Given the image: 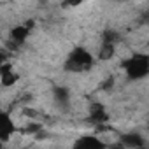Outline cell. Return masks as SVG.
Masks as SVG:
<instances>
[{"label": "cell", "instance_id": "1", "mask_svg": "<svg viewBox=\"0 0 149 149\" xmlns=\"http://www.w3.org/2000/svg\"><path fill=\"white\" fill-rule=\"evenodd\" d=\"M95 65V58L93 54L84 49V47H76L72 49L65 60V70L72 72V74H83V72H88L91 70Z\"/></svg>", "mask_w": 149, "mask_h": 149}, {"label": "cell", "instance_id": "2", "mask_svg": "<svg viewBox=\"0 0 149 149\" xmlns=\"http://www.w3.org/2000/svg\"><path fill=\"white\" fill-rule=\"evenodd\" d=\"M126 77L132 81L146 79L149 74V56L146 53H135L123 63Z\"/></svg>", "mask_w": 149, "mask_h": 149}, {"label": "cell", "instance_id": "3", "mask_svg": "<svg viewBox=\"0 0 149 149\" xmlns=\"http://www.w3.org/2000/svg\"><path fill=\"white\" fill-rule=\"evenodd\" d=\"M18 81H19V76L14 72V68H13V65L9 61H6L4 65H0V83H2V86L11 88Z\"/></svg>", "mask_w": 149, "mask_h": 149}, {"label": "cell", "instance_id": "4", "mask_svg": "<svg viewBox=\"0 0 149 149\" xmlns=\"http://www.w3.org/2000/svg\"><path fill=\"white\" fill-rule=\"evenodd\" d=\"M30 28H32V21H28V23H21V25H16V26H13L11 28V32H9V39L16 44V46H19V44H23L26 39H28V35H30Z\"/></svg>", "mask_w": 149, "mask_h": 149}, {"label": "cell", "instance_id": "5", "mask_svg": "<svg viewBox=\"0 0 149 149\" xmlns=\"http://www.w3.org/2000/svg\"><path fill=\"white\" fill-rule=\"evenodd\" d=\"M90 121L95 123V125H102V123H107L109 121V114H107V109L100 104H93L90 105Z\"/></svg>", "mask_w": 149, "mask_h": 149}, {"label": "cell", "instance_id": "6", "mask_svg": "<svg viewBox=\"0 0 149 149\" xmlns=\"http://www.w3.org/2000/svg\"><path fill=\"white\" fill-rule=\"evenodd\" d=\"M16 132V126H14V123L11 121V118L6 114V112H2L0 111V140H6L7 137H11L13 133Z\"/></svg>", "mask_w": 149, "mask_h": 149}, {"label": "cell", "instance_id": "7", "mask_svg": "<svg viewBox=\"0 0 149 149\" xmlns=\"http://www.w3.org/2000/svg\"><path fill=\"white\" fill-rule=\"evenodd\" d=\"M74 146L76 147H104L105 142L100 140L97 135H83L74 142Z\"/></svg>", "mask_w": 149, "mask_h": 149}, {"label": "cell", "instance_id": "8", "mask_svg": "<svg viewBox=\"0 0 149 149\" xmlns=\"http://www.w3.org/2000/svg\"><path fill=\"white\" fill-rule=\"evenodd\" d=\"M121 146H125V147H144L146 140L139 133H126L121 137Z\"/></svg>", "mask_w": 149, "mask_h": 149}, {"label": "cell", "instance_id": "9", "mask_svg": "<svg viewBox=\"0 0 149 149\" xmlns=\"http://www.w3.org/2000/svg\"><path fill=\"white\" fill-rule=\"evenodd\" d=\"M116 54V42H102L98 49V60L100 61H109Z\"/></svg>", "mask_w": 149, "mask_h": 149}, {"label": "cell", "instance_id": "10", "mask_svg": "<svg viewBox=\"0 0 149 149\" xmlns=\"http://www.w3.org/2000/svg\"><path fill=\"white\" fill-rule=\"evenodd\" d=\"M53 98H54V102L58 105H65L67 107L68 102H70V93H68L67 88H56L54 93H53Z\"/></svg>", "mask_w": 149, "mask_h": 149}, {"label": "cell", "instance_id": "11", "mask_svg": "<svg viewBox=\"0 0 149 149\" xmlns=\"http://www.w3.org/2000/svg\"><path fill=\"white\" fill-rule=\"evenodd\" d=\"M81 2H83V0H65L63 6H67V7H76V6H79Z\"/></svg>", "mask_w": 149, "mask_h": 149}, {"label": "cell", "instance_id": "12", "mask_svg": "<svg viewBox=\"0 0 149 149\" xmlns=\"http://www.w3.org/2000/svg\"><path fill=\"white\" fill-rule=\"evenodd\" d=\"M6 61H7V54H6L2 49H0V65H4Z\"/></svg>", "mask_w": 149, "mask_h": 149}]
</instances>
